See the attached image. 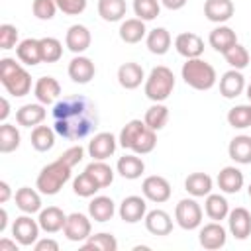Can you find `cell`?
I'll use <instances>...</instances> for the list:
<instances>
[{"label":"cell","mask_w":251,"mask_h":251,"mask_svg":"<svg viewBox=\"0 0 251 251\" xmlns=\"http://www.w3.org/2000/svg\"><path fill=\"white\" fill-rule=\"evenodd\" d=\"M227 124L235 129H245L251 126V104L233 106L227 112Z\"/></svg>","instance_id":"obj_44"},{"label":"cell","mask_w":251,"mask_h":251,"mask_svg":"<svg viewBox=\"0 0 251 251\" xmlns=\"http://www.w3.org/2000/svg\"><path fill=\"white\" fill-rule=\"evenodd\" d=\"M126 12V0H98V16L104 22H122Z\"/></svg>","instance_id":"obj_36"},{"label":"cell","mask_w":251,"mask_h":251,"mask_svg":"<svg viewBox=\"0 0 251 251\" xmlns=\"http://www.w3.org/2000/svg\"><path fill=\"white\" fill-rule=\"evenodd\" d=\"M55 129L53 127H49V126H35L33 129H31V147L35 149V151H39V153H45V151H49V149H53V145H55Z\"/></svg>","instance_id":"obj_37"},{"label":"cell","mask_w":251,"mask_h":251,"mask_svg":"<svg viewBox=\"0 0 251 251\" xmlns=\"http://www.w3.org/2000/svg\"><path fill=\"white\" fill-rule=\"evenodd\" d=\"M120 39L124 43H139L145 35H147V27H145V22L139 20V18H127L120 24Z\"/></svg>","instance_id":"obj_32"},{"label":"cell","mask_w":251,"mask_h":251,"mask_svg":"<svg viewBox=\"0 0 251 251\" xmlns=\"http://www.w3.org/2000/svg\"><path fill=\"white\" fill-rule=\"evenodd\" d=\"M84 171L100 184V188H106V186H110V184L114 182V169H112L106 161H96V159H92V161L84 167Z\"/></svg>","instance_id":"obj_38"},{"label":"cell","mask_w":251,"mask_h":251,"mask_svg":"<svg viewBox=\"0 0 251 251\" xmlns=\"http://www.w3.org/2000/svg\"><path fill=\"white\" fill-rule=\"evenodd\" d=\"M118 143L137 155H147L157 145V133L143 120H129L118 135Z\"/></svg>","instance_id":"obj_2"},{"label":"cell","mask_w":251,"mask_h":251,"mask_svg":"<svg viewBox=\"0 0 251 251\" xmlns=\"http://www.w3.org/2000/svg\"><path fill=\"white\" fill-rule=\"evenodd\" d=\"M214 188V180L210 175L206 173H190L186 178H184V190L194 196V198H204L212 192Z\"/></svg>","instance_id":"obj_31"},{"label":"cell","mask_w":251,"mask_h":251,"mask_svg":"<svg viewBox=\"0 0 251 251\" xmlns=\"http://www.w3.org/2000/svg\"><path fill=\"white\" fill-rule=\"evenodd\" d=\"M16 57H18V61H20L22 65H27V67H35V65L43 63L39 39L27 37V39L20 41L18 47H16Z\"/></svg>","instance_id":"obj_26"},{"label":"cell","mask_w":251,"mask_h":251,"mask_svg":"<svg viewBox=\"0 0 251 251\" xmlns=\"http://www.w3.org/2000/svg\"><path fill=\"white\" fill-rule=\"evenodd\" d=\"M92 218L86 216V214H80V212H73L67 216V222H65V227H63V233L69 241H76V243H82L84 239H88V235L92 233Z\"/></svg>","instance_id":"obj_10"},{"label":"cell","mask_w":251,"mask_h":251,"mask_svg":"<svg viewBox=\"0 0 251 251\" xmlns=\"http://www.w3.org/2000/svg\"><path fill=\"white\" fill-rule=\"evenodd\" d=\"M116 147H118V137L110 131H100L92 135L86 151H88V157L96 161H106L116 153Z\"/></svg>","instance_id":"obj_11"},{"label":"cell","mask_w":251,"mask_h":251,"mask_svg":"<svg viewBox=\"0 0 251 251\" xmlns=\"http://www.w3.org/2000/svg\"><path fill=\"white\" fill-rule=\"evenodd\" d=\"M180 76L194 90H210L218 82L216 69L202 57L186 59V63L180 69Z\"/></svg>","instance_id":"obj_5"},{"label":"cell","mask_w":251,"mask_h":251,"mask_svg":"<svg viewBox=\"0 0 251 251\" xmlns=\"http://www.w3.org/2000/svg\"><path fill=\"white\" fill-rule=\"evenodd\" d=\"M175 49L178 55H182L184 59H194V57H202L204 53V39L198 33L192 31H182L175 37Z\"/></svg>","instance_id":"obj_16"},{"label":"cell","mask_w":251,"mask_h":251,"mask_svg":"<svg viewBox=\"0 0 251 251\" xmlns=\"http://www.w3.org/2000/svg\"><path fill=\"white\" fill-rule=\"evenodd\" d=\"M227 155L237 165L251 163V135H235L227 145Z\"/></svg>","instance_id":"obj_33"},{"label":"cell","mask_w":251,"mask_h":251,"mask_svg":"<svg viewBox=\"0 0 251 251\" xmlns=\"http://www.w3.org/2000/svg\"><path fill=\"white\" fill-rule=\"evenodd\" d=\"M202 218H204V210L202 206L196 202V198H182L178 200V204L175 206V222L178 224V227L190 231L202 226Z\"/></svg>","instance_id":"obj_7"},{"label":"cell","mask_w":251,"mask_h":251,"mask_svg":"<svg viewBox=\"0 0 251 251\" xmlns=\"http://www.w3.org/2000/svg\"><path fill=\"white\" fill-rule=\"evenodd\" d=\"M41 226L37 220L31 218V214L18 216L12 224V237L22 245V247H31L39 239Z\"/></svg>","instance_id":"obj_8"},{"label":"cell","mask_w":251,"mask_h":251,"mask_svg":"<svg viewBox=\"0 0 251 251\" xmlns=\"http://www.w3.org/2000/svg\"><path fill=\"white\" fill-rule=\"evenodd\" d=\"M235 6L231 0H206L204 2V16L214 24H226L231 20Z\"/></svg>","instance_id":"obj_24"},{"label":"cell","mask_w":251,"mask_h":251,"mask_svg":"<svg viewBox=\"0 0 251 251\" xmlns=\"http://www.w3.org/2000/svg\"><path fill=\"white\" fill-rule=\"evenodd\" d=\"M247 192H249V198H251V184L247 186Z\"/></svg>","instance_id":"obj_58"},{"label":"cell","mask_w":251,"mask_h":251,"mask_svg":"<svg viewBox=\"0 0 251 251\" xmlns=\"http://www.w3.org/2000/svg\"><path fill=\"white\" fill-rule=\"evenodd\" d=\"M82 249H94V251H116L118 249V239L108 233V231H100V233H90L88 239H84L80 243Z\"/></svg>","instance_id":"obj_40"},{"label":"cell","mask_w":251,"mask_h":251,"mask_svg":"<svg viewBox=\"0 0 251 251\" xmlns=\"http://www.w3.org/2000/svg\"><path fill=\"white\" fill-rule=\"evenodd\" d=\"M143 222H145V229H147L151 235L163 237V235H169V233L173 231V218H171L165 210H161V208L149 210V212L145 214Z\"/></svg>","instance_id":"obj_21"},{"label":"cell","mask_w":251,"mask_h":251,"mask_svg":"<svg viewBox=\"0 0 251 251\" xmlns=\"http://www.w3.org/2000/svg\"><path fill=\"white\" fill-rule=\"evenodd\" d=\"M224 59H226V63H227L231 69H237V71H243V69L249 65V61H251L247 47H243L241 43H235L233 47H229V49L224 53Z\"/></svg>","instance_id":"obj_43"},{"label":"cell","mask_w":251,"mask_h":251,"mask_svg":"<svg viewBox=\"0 0 251 251\" xmlns=\"http://www.w3.org/2000/svg\"><path fill=\"white\" fill-rule=\"evenodd\" d=\"M6 226H8V212L6 208H0V231H6Z\"/></svg>","instance_id":"obj_56"},{"label":"cell","mask_w":251,"mask_h":251,"mask_svg":"<svg viewBox=\"0 0 251 251\" xmlns=\"http://www.w3.org/2000/svg\"><path fill=\"white\" fill-rule=\"evenodd\" d=\"M71 171H73V167L63 157H57L53 163L45 165L39 171L35 188L45 196H55L65 186V182L71 178Z\"/></svg>","instance_id":"obj_4"},{"label":"cell","mask_w":251,"mask_h":251,"mask_svg":"<svg viewBox=\"0 0 251 251\" xmlns=\"http://www.w3.org/2000/svg\"><path fill=\"white\" fill-rule=\"evenodd\" d=\"M12 198V188L6 180H0V204H6Z\"/></svg>","instance_id":"obj_52"},{"label":"cell","mask_w":251,"mask_h":251,"mask_svg":"<svg viewBox=\"0 0 251 251\" xmlns=\"http://www.w3.org/2000/svg\"><path fill=\"white\" fill-rule=\"evenodd\" d=\"M14 200L24 214H39L41 210V192L35 188H29V186L18 188L14 194Z\"/></svg>","instance_id":"obj_29"},{"label":"cell","mask_w":251,"mask_h":251,"mask_svg":"<svg viewBox=\"0 0 251 251\" xmlns=\"http://www.w3.org/2000/svg\"><path fill=\"white\" fill-rule=\"evenodd\" d=\"M33 249L35 251H59V243L53 237H43L33 243Z\"/></svg>","instance_id":"obj_51"},{"label":"cell","mask_w":251,"mask_h":251,"mask_svg":"<svg viewBox=\"0 0 251 251\" xmlns=\"http://www.w3.org/2000/svg\"><path fill=\"white\" fill-rule=\"evenodd\" d=\"M0 104H2V110H0V122H6V118L10 116V102H8V98H2Z\"/></svg>","instance_id":"obj_55"},{"label":"cell","mask_w":251,"mask_h":251,"mask_svg":"<svg viewBox=\"0 0 251 251\" xmlns=\"http://www.w3.org/2000/svg\"><path fill=\"white\" fill-rule=\"evenodd\" d=\"M57 8L67 16H78L86 10V0H55Z\"/></svg>","instance_id":"obj_49"},{"label":"cell","mask_w":251,"mask_h":251,"mask_svg":"<svg viewBox=\"0 0 251 251\" xmlns=\"http://www.w3.org/2000/svg\"><path fill=\"white\" fill-rule=\"evenodd\" d=\"M41 59L43 63H57L63 57V43L57 37H41Z\"/></svg>","instance_id":"obj_46"},{"label":"cell","mask_w":251,"mask_h":251,"mask_svg":"<svg viewBox=\"0 0 251 251\" xmlns=\"http://www.w3.org/2000/svg\"><path fill=\"white\" fill-rule=\"evenodd\" d=\"M198 241L204 249L208 251H216V249H222L227 241V229L220 224V222H210V224H204L200 226V231H198Z\"/></svg>","instance_id":"obj_12"},{"label":"cell","mask_w":251,"mask_h":251,"mask_svg":"<svg viewBox=\"0 0 251 251\" xmlns=\"http://www.w3.org/2000/svg\"><path fill=\"white\" fill-rule=\"evenodd\" d=\"M67 73H69V76H71L73 82H76V84H86V82H90V80L94 78L96 67H94L92 59H88V57H84V55H75V57L71 59L69 67H67Z\"/></svg>","instance_id":"obj_18"},{"label":"cell","mask_w":251,"mask_h":251,"mask_svg":"<svg viewBox=\"0 0 251 251\" xmlns=\"http://www.w3.org/2000/svg\"><path fill=\"white\" fill-rule=\"evenodd\" d=\"M47 116V110L43 104L33 102V104H24L22 108L16 110V122L24 127H35L39 126Z\"/></svg>","instance_id":"obj_28"},{"label":"cell","mask_w":251,"mask_h":251,"mask_svg":"<svg viewBox=\"0 0 251 251\" xmlns=\"http://www.w3.org/2000/svg\"><path fill=\"white\" fill-rule=\"evenodd\" d=\"M245 94H247V98H249V102H251V82L245 86Z\"/></svg>","instance_id":"obj_57"},{"label":"cell","mask_w":251,"mask_h":251,"mask_svg":"<svg viewBox=\"0 0 251 251\" xmlns=\"http://www.w3.org/2000/svg\"><path fill=\"white\" fill-rule=\"evenodd\" d=\"M0 82L14 98H22L31 90V75L12 57L0 59Z\"/></svg>","instance_id":"obj_3"},{"label":"cell","mask_w":251,"mask_h":251,"mask_svg":"<svg viewBox=\"0 0 251 251\" xmlns=\"http://www.w3.org/2000/svg\"><path fill=\"white\" fill-rule=\"evenodd\" d=\"M118 82L126 90H135L137 86H141V82H145L143 67L139 63H133V61L122 63L118 67Z\"/></svg>","instance_id":"obj_20"},{"label":"cell","mask_w":251,"mask_h":251,"mask_svg":"<svg viewBox=\"0 0 251 251\" xmlns=\"http://www.w3.org/2000/svg\"><path fill=\"white\" fill-rule=\"evenodd\" d=\"M37 222L41 226V231H45V233H57V231H61L65 227L67 214L59 206H47V208H41L39 210Z\"/></svg>","instance_id":"obj_22"},{"label":"cell","mask_w":251,"mask_h":251,"mask_svg":"<svg viewBox=\"0 0 251 251\" xmlns=\"http://www.w3.org/2000/svg\"><path fill=\"white\" fill-rule=\"evenodd\" d=\"M20 141H22V135H20L18 127L8 124V122H2V126H0V153L16 151L20 147Z\"/></svg>","instance_id":"obj_41"},{"label":"cell","mask_w":251,"mask_h":251,"mask_svg":"<svg viewBox=\"0 0 251 251\" xmlns=\"http://www.w3.org/2000/svg\"><path fill=\"white\" fill-rule=\"evenodd\" d=\"M208 43H210V47H212L214 51H218V53L224 55L229 47H233V45L237 43V35H235V31H233L229 25L220 24L218 27H214V29L210 31Z\"/></svg>","instance_id":"obj_25"},{"label":"cell","mask_w":251,"mask_h":251,"mask_svg":"<svg viewBox=\"0 0 251 251\" xmlns=\"http://www.w3.org/2000/svg\"><path fill=\"white\" fill-rule=\"evenodd\" d=\"M188 0H161V6H165L167 10H180L186 6Z\"/></svg>","instance_id":"obj_53"},{"label":"cell","mask_w":251,"mask_h":251,"mask_svg":"<svg viewBox=\"0 0 251 251\" xmlns=\"http://www.w3.org/2000/svg\"><path fill=\"white\" fill-rule=\"evenodd\" d=\"M204 214L214 220V222H222V220H227V214H229V202L226 200V196L222 194H208L206 200H204Z\"/></svg>","instance_id":"obj_34"},{"label":"cell","mask_w":251,"mask_h":251,"mask_svg":"<svg viewBox=\"0 0 251 251\" xmlns=\"http://www.w3.org/2000/svg\"><path fill=\"white\" fill-rule=\"evenodd\" d=\"M175 90V75L169 67L157 65L145 76L143 92L151 102H165Z\"/></svg>","instance_id":"obj_6"},{"label":"cell","mask_w":251,"mask_h":251,"mask_svg":"<svg viewBox=\"0 0 251 251\" xmlns=\"http://www.w3.org/2000/svg\"><path fill=\"white\" fill-rule=\"evenodd\" d=\"M116 214V204L110 196H92V200L88 202V216L94 222H110Z\"/></svg>","instance_id":"obj_30"},{"label":"cell","mask_w":251,"mask_h":251,"mask_svg":"<svg viewBox=\"0 0 251 251\" xmlns=\"http://www.w3.org/2000/svg\"><path fill=\"white\" fill-rule=\"evenodd\" d=\"M143 122H145L151 129H155V131L163 129V127L167 126V122H169V108H167L163 102H153V106H149V108L145 110Z\"/></svg>","instance_id":"obj_39"},{"label":"cell","mask_w":251,"mask_h":251,"mask_svg":"<svg viewBox=\"0 0 251 251\" xmlns=\"http://www.w3.org/2000/svg\"><path fill=\"white\" fill-rule=\"evenodd\" d=\"M18 241L16 239H8V237H2L0 239V251H4V249H12V251H18Z\"/></svg>","instance_id":"obj_54"},{"label":"cell","mask_w":251,"mask_h":251,"mask_svg":"<svg viewBox=\"0 0 251 251\" xmlns=\"http://www.w3.org/2000/svg\"><path fill=\"white\" fill-rule=\"evenodd\" d=\"M18 27L12 25V24H2L0 25V49L8 51V49H14L18 47Z\"/></svg>","instance_id":"obj_48"},{"label":"cell","mask_w":251,"mask_h":251,"mask_svg":"<svg viewBox=\"0 0 251 251\" xmlns=\"http://www.w3.org/2000/svg\"><path fill=\"white\" fill-rule=\"evenodd\" d=\"M116 171H118L120 176L127 178V180H135L145 173V163L137 153H127V155L118 159Z\"/></svg>","instance_id":"obj_27"},{"label":"cell","mask_w":251,"mask_h":251,"mask_svg":"<svg viewBox=\"0 0 251 251\" xmlns=\"http://www.w3.org/2000/svg\"><path fill=\"white\" fill-rule=\"evenodd\" d=\"M245 76H243V73L241 71H237V69H229V71H226L224 75H222V78H220V94L224 96V98H227V100H233V98H237L239 94H243L245 92Z\"/></svg>","instance_id":"obj_19"},{"label":"cell","mask_w":251,"mask_h":251,"mask_svg":"<svg viewBox=\"0 0 251 251\" xmlns=\"http://www.w3.org/2000/svg\"><path fill=\"white\" fill-rule=\"evenodd\" d=\"M90 43H92V35L88 27L82 24H73L65 33V45L75 55H82L90 47Z\"/></svg>","instance_id":"obj_17"},{"label":"cell","mask_w":251,"mask_h":251,"mask_svg":"<svg viewBox=\"0 0 251 251\" xmlns=\"http://www.w3.org/2000/svg\"><path fill=\"white\" fill-rule=\"evenodd\" d=\"M53 129L57 135L78 141L88 137L98 126L96 106L82 94L65 96L53 106Z\"/></svg>","instance_id":"obj_1"},{"label":"cell","mask_w":251,"mask_h":251,"mask_svg":"<svg viewBox=\"0 0 251 251\" xmlns=\"http://www.w3.org/2000/svg\"><path fill=\"white\" fill-rule=\"evenodd\" d=\"M33 96L39 104L43 106H49V104H55L61 96V84L55 76H39L33 84Z\"/></svg>","instance_id":"obj_15"},{"label":"cell","mask_w":251,"mask_h":251,"mask_svg":"<svg viewBox=\"0 0 251 251\" xmlns=\"http://www.w3.org/2000/svg\"><path fill=\"white\" fill-rule=\"evenodd\" d=\"M73 190H75V194L80 196V198H92V196H96V192L100 190V184H98L86 171H82L78 176H75V180H73Z\"/></svg>","instance_id":"obj_42"},{"label":"cell","mask_w":251,"mask_h":251,"mask_svg":"<svg viewBox=\"0 0 251 251\" xmlns=\"http://www.w3.org/2000/svg\"><path fill=\"white\" fill-rule=\"evenodd\" d=\"M59 157H63L71 167H76V165L84 159V147H82V145H71V147L65 149Z\"/></svg>","instance_id":"obj_50"},{"label":"cell","mask_w":251,"mask_h":251,"mask_svg":"<svg viewBox=\"0 0 251 251\" xmlns=\"http://www.w3.org/2000/svg\"><path fill=\"white\" fill-rule=\"evenodd\" d=\"M161 12V0H133V14L143 22H151Z\"/></svg>","instance_id":"obj_45"},{"label":"cell","mask_w":251,"mask_h":251,"mask_svg":"<svg viewBox=\"0 0 251 251\" xmlns=\"http://www.w3.org/2000/svg\"><path fill=\"white\" fill-rule=\"evenodd\" d=\"M145 45L153 55H165L171 49V33L165 27H155V29L147 31Z\"/></svg>","instance_id":"obj_35"},{"label":"cell","mask_w":251,"mask_h":251,"mask_svg":"<svg viewBox=\"0 0 251 251\" xmlns=\"http://www.w3.org/2000/svg\"><path fill=\"white\" fill-rule=\"evenodd\" d=\"M227 229L235 239H239V241L247 239L251 235V212L247 208H243V206H237V208L229 210V214H227Z\"/></svg>","instance_id":"obj_14"},{"label":"cell","mask_w":251,"mask_h":251,"mask_svg":"<svg viewBox=\"0 0 251 251\" xmlns=\"http://www.w3.org/2000/svg\"><path fill=\"white\" fill-rule=\"evenodd\" d=\"M216 180H218L220 190L226 192V194H237V192L243 188V182H245L243 173H241L237 167H233V165L224 167V169L218 173V178H216Z\"/></svg>","instance_id":"obj_23"},{"label":"cell","mask_w":251,"mask_h":251,"mask_svg":"<svg viewBox=\"0 0 251 251\" xmlns=\"http://www.w3.org/2000/svg\"><path fill=\"white\" fill-rule=\"evenodd\" d=\"M118 214H120V218H122L126 224H137V222H141V220L145 218V214H147L145 196H137V194L126 196V198L120 202Z\"/></svg>","instance_id":"obj_13"},{"label":"cell","mask_w":251,"mask_h":251,"mask_svg":"<svg viewBox=\"0 0 251 251\" xmlns=\"http://www.w3.org/2000/svg\"><path fill=\"white\" fill-rule=\"evenodd\" d=\"M141 192H143L145 200L155 202V204H163V202H167L171 198L173 188H171V182L165 176H161V175H149L141 182Z\"/></svg>","instance_id":"obj_9"},{"label":"cell","mask_w":251,"mask_h":251,"mask_svg":"<svg viewBox=\"0 0 251 251\" xmlns=\"http://www.w3.org/2000/svg\"><path fill=\"white\" fill-rule=\"evenodd\" d=\"M57 10L59 8H57V2L55 0H33V4H31L33 16L37 20H43V22L53 20L55 14H57Z\"/></svg>","instance_id":"obj_47"}]
</instances>
